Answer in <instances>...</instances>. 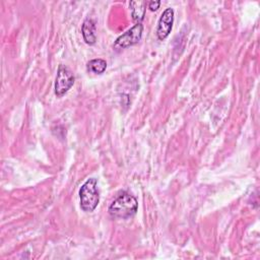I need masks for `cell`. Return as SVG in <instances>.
<instances>
[{"label":"cell","instance_id":"cell-1","mask_svg":"<svg viewBox=\"0 0 260 260\" xmlns=\"http://www.w3.org/2000/svg\"><path fill=\"white\" fill-rule=\"evenodd\" d=\"M138 209L137 199L126 191L119 193L109 206V213L113 217L129 218L132 217Z\"/></svg>","mask_w":260,"mask_h":260},{"label":"cell","instance_id":"cell-2","mask_svg":"<svg viewBox=\"0 0 260 260\" xmlns=\"http://www.w3.org/2000/svg\"><path fill=\"white\" fill-rule=\"evenodd\" d=\"M80 207L85 212L93 211L100 202L98 181L94 178L87 179L79 189Z\"/></svg>","mask_w":260,"mask_h":260},{"label":"cell","instance_id":"cell-3","mask_svg":"<svg viewBox=\"0 0 260 260\" xmlns=\"http://www.w3.org/2000/svg\"><path fill=\"white\" fill-rule=\"evenodd\" d=\"M74 84V75L65 65H59L55 80V94L58 98L63 96Z\"/></svg>","mask_w":260,"mask_h":260},{"label":"cell","instance_id":"cell-4","mask_svg":"<svg viewBox=\"0 0 260 260\" xmlns=\"http://www.w3.org/2000/svg\"><path fill=\"white\" fill-rule=\"evenodd\" d=\"M142 32L143 25L141 23H136L134 26H132L130 29H128L116 39L114 43V49L122 50L137 44L141 40Z\"/></svg>","mask_w":260,"mask_h":260},{"label":"cell","instance_id":"cell-5","mask_svg":"<svg viewBox=\"0 0 260 260\" xmlns=\"http://www.w3.org/2000/svg\"><path fill=\"white\" fill-rule=\"evenodd\" d=\"M174 23L173 8H166L161 13L156 27V37L159 41H164L171 32Z\"/></svg>","mask_w":260,"mask_h":260},{"label":"cell","instance_id":"cell-6","mask_svg":"<svg viewBox=\"0 0 260 260\" xmlns=\"http://www.w3.org/2000/svg\"><path fill=\"white\" fill-rule=\"evenodd\" d=\"M81 32H82L83 40L87 45H93L95 43V41H96L95 24L92 19L86 18L83 21L82 27H81Z\"/></svg>","mask_w":260,"mask_h":260},{"label":"cell","instance_id":"cell-7","mask_svg":"<svg viewBox=\"0 0 260 260\" xmlns=\"http://www.w3.org/2000/svg\"><path fill=\"white\" fill-rule=\"evenodd\" d=\"M146 2L144 1H131L130 2V9H131V15L134 21L137 23H141L142 19L144 18L145 14V8Z\"/></svg>","mask_w":260,"mask_h":260},{"label":"cell","instance_id":"cell-8","mask_svg":"<svg viewBox=\"0 0 260 260\" xmlns=\"http://www.w3.org/2000/svg\"><path fill=\"white\" fill-rule=\"evenodd\" d=\"M107 68V62L104 59H92L89 62H87L86 69L88 72L94 73V74H102L105 72Z\"/></svg>","mask_w":260,"mask_h":260},{"label":"cell","instance_id":"cell-9","mask_svg":"<svg viewBox=\"0 0 260 260\" xmlns=\"http://www.w3.org/2000/svg\"><path fill=\"white\" fill-rule=\"evenodd\" d=\"M160 5V1H149L148 2V8L151 10V11H154L156 10Z\"/></svg>","mask_w":260,"mask_h":260}]
</instances>
